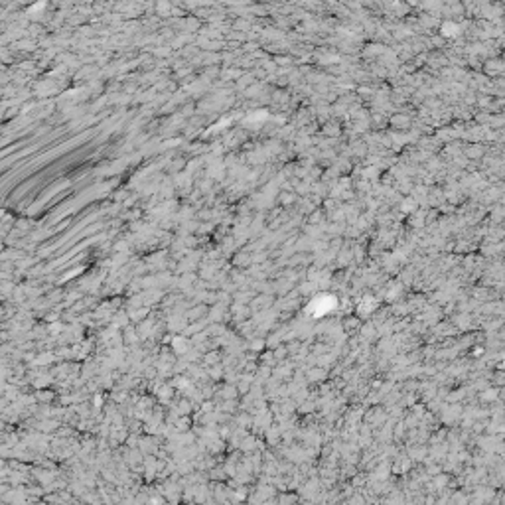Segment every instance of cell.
Instances as JSON below:
<instances>
[{
  "label": "cell",
  "mask_w": 505,
  "mask_h": 505,
  "mask_svg": "<svg viewBox=\"0 0 505 505\" xmlns=\"http://www.w3.org/2000/svg\"><path fill=\"white\" fill-rule=\"evenodd\" d=\"M336 306V302H334V298H320V300H316L312 306H310V310L316 314V316H322L324 312H328L330 308H334Z\"/></svg>",
  "instance_id": "1"
}]
</instances>
